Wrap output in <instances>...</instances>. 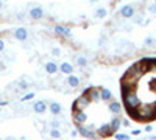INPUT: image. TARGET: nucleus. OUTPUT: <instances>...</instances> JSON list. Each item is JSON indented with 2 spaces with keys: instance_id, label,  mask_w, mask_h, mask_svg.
Instances as JSON below:
<instances>
[{
  "instance_id": "17",
  "label": "nucleus",
  "mask_w": 156,
  "mask_h": 140,
  "mask_svg": "<svg viewBox=\"0 0 156 140\" xmlns=\"http://www.w3.org/2000/svg\"><path fill=\"white\" fill-rule=\"evenodd\" d=\"M108 108H109V111L112 112V114H120L122 112V104L119 103V101H109V104H108Z\"/></svg>"
},
{
  "instance_id": "34",
  "label": "nucleus",
  "mask_w": 156,
  "mask_h": 140,
  "mask_svg": "<svg viewBox=\"0 0 156 140\" xmlns=\"http://www.w3.org/2000/svg\"><path fill=\"white\" fill-rule=\"evenodd\" d=\"M151 72H156V61H153V67H151Z\"/></svg>"
},
{
  "instance_id": "11",
  "label": "nucleus",
  "mask_w": 156,
  "mask_h": 140,
  "mask_svg": "<svg viewBox=\"0 0 156 140\" xmlns=\"http://www.w3.org/2000/svg\"><path fill=\"white\" fill-rule=\"evenodd\" d=\"M45 72L48 75H55V73L59 72V66L56 64V62H53V61H48V62H45Z\"/></svg>"
},
{
  "instance_id": "5",
  "label": "nucleus",
  "mask_w": 156,
  "mask_h": 140,
  "mask_svg": "<svg viewBox=\"0 0 156 140\" xmlns=\"http://www.w3.org/2000/svg\"><path fill=\"white\" fill-rule=\"evenodd\" d=\"M78 132H80L83 137H86V138H97L98 137V134L95 131H92L90 128H86V126H83V125L78 126Z\"/></svg>"
},
{
  "instance_id": "30",
  "label": "nucleus",
  "mask_w": 156,
  "mask_h": 140,
  "mask_svg": "<svg viewBox=\"0 0 156 140\" xmlns=\"http://www.w3.org/2000/svg\"><path fill=\"white\" fill-rule=\"evenodd\" d=\"M0 52H5V41L0 39Z\"/></svg>"
},
{
  "instance_id": "28",
  "label": "nucleus",
  "mask_w": 156,
  "mask_h": 140,
  "mask_svg": "<svg viewBox=\"0 0 156 140\" xmlns=\"http://www.w3.org/2000/svg\"><path fill=\"white\" fill-rule=\"evenodd\" d=\"M16 19H17V20H23V19H25V12H23V11H19L17 14H16Z\"/></svg>"
},
{
  "instance_id": "7",
  "label": "nucleus",
  "mask_w": 156,
  "mask_h": 140,
  "mask_svg": "<svg viewBox=\"0 0 156 140\" xmlns=\"http://www.w3.org/2000/svg\"><path fill=\"white\" fill-rule=\"evenodd\" d=\"M12 36H14L17 41L23 42V41H27V39H28V30H27V28H23V27H19V28L14 30Z\"/></svg>"
},
{
  "instance_id": "14",
  "label": "nucleus",
  "mask_w": 156,
  "mask_h": 140,
  "mask_svg": "<svg viewBox=\"0 0 156 140\" xmlns=\"http://www.w3.org/2000/svg\"><path fill=\"white\" fill-rule=\"evenodd\" d=\"M48 109L53 115H59V114L62 112V106L58 103V101H51V103L48 104Z\"/></svg>"
},
{
  "instance_id": "38",
  "label": "nucleus",
  "mask_w": 156,
  "mask_h": 140,
  "mask_svg": "<svg viewBox=\"0 0 156 140\" xmlns=\"http://www.w3.org/2000/svg\"><path fill=\"white\" fill-rule=\"evenodd\" d=\"M151 138H156V135H153V137H151Z\"/></svg>"
},
{
  "instance_id": "27",
  "label": "nucleus",
  "mask_w": 156,
  "mask_h": 140,
  "mask_svg": "<svg viewBox=\"0 0 156 140\" xmlns=\"http://www.w3.org/2000/svg\"><path fill=\"white\" fill-rule=\"evenodd\" d=\"M51 55H53V56H61V48L59 47H53V48H51Z\"/></svg>"
},
{
  "instance_id": "25",
  "label": "nucleus",
  "mask_w": 156,
  "mask_h": 140,
  "mask_svg": "<svg viewBox=\"0 0 156 140\" xmlns=\"http://www.w3.org/2000/svg\"><path fill=\"white\" fill-rule=\"evenodd\" d=\"M34 98V92H30V94H25L22 98H20V101H30V100H33Z\"/></svg>"
},
{
  "instance_id": "3",
  "label": "nucleus",
  "mask_w": 156,
  "mask_h": 140,
  "mask_svg": "<svg viewBox=\"0 0 156 140\" xmlns=\"http://www.w3.org/2000/svg\"><path fill=\"white\" fill-rule=\"evenodd\" d=\"M119 14H120V17H123V19H133V16L136 14L134 6H133V5H123V6L119 9Z\"/></svg>"
},
{
  "instance_id": "35",
  "label": "nucleus",
  "mask_w": 156,
  "mask_h": 140,
  "mask_svg": "<svg viewBox=\"0 0 156 140\" xmlns=\"http://www.w3.org/2000/svg\"><path fill=\"white\" fill-rule=\"evenodd\" d=\"M89 2H90V3H97V2H98V0H89Z\"/></svg>"
},
{
  "instance_id": "22",
  "label": "nucleus",
  "mask_w": 156,
  "mask_h": 140,
  "mask_svg": "<svg viewBox=\"0 0 156 140\" xmlns=\"http://www.w3.org/2000/svg\"><path fill=\"white\" fill-rule=\"evenodd\" d=\"M144 42H145V47H147V48H151V47L156 45V37H154V36H147Z\"/></svg>"
},
{
  "instance_id": "21",
  "label": "nucleus",
  "mask_w": 156,
  "mask_h": 140,
  "mask_svg": "<svg viewBox=\"0 0 156 140\" xmlns=\"http://www.w3.org/2000/svg\"><path fill=\"white\" fill-rule=\"evenodd\" d=\"M75 62L78 67H86L87 66V58L86 56H76L75 58Z\"/></svg>"
},
{
  "instance_id": "19",
  "label": "nucleus",
  "mask_w": 156,
  "mask_h": 140,
  "mask_svg": "<svg viewBox=\"0 0 156 140\" xmlns=\"http://www.w3.org/2000/svg\"><path fill=\"white\" fill-rule=\"evenodd\" d=\"M28 87H30V81H27V78H22L17 83V89H19V90H27Z\"/></svg>"
},
{
  "instance_id": "36",
  "label": "nucleus",
  "mask_w": 156,
  "mask_h": 140,
  "mask_svg": "<svg viewBox=\"0 0 156 140\" xmlns=\"http://www.w3.org/2000/svg\"><path fill=\"white\" fill-rule=\"evenodd\" d=\"M3 8V2H2V0H0V9H2Z\"/></svg>"
},
{
  "instance_id": "29",
  "label": "nucleus",
  "mask_w": 156,
  "mask_h": 140,
  "mask_svg": "<svg viewBox=\"0 0 156 140\" xmlns=\"http://www.w3.org/2000/svg\"><path fill=\"white\" fill-rule=\"evenodd\" d=\"M115 138L117 140H128V135L126 134H115Z\"/></svg>"
},
{
  "instance_id": "12",
  "label": "nucleus",
  "mask_w": 156,
  "mask_h": 140,
  "mask_svg": "<svg viewBox=\"0 0 156 140\" xmlns=\"http://www.w3.org/2000/svg\"><path fill=\"white\" fill-rule=\"evenodd\" d=\"M73 69H75V67L70 64V62H66V61L59 64V72L64 73V75H72V73H73Z\"/></svg>"
},
{
  "instance_id": "15",
  "label": "nucleus",
  "mask_w": 156,
  "mask_h": 140,
  "mask_svg": "<svg viewBox=\"0 0 156 140\" xmlns=\"http://www.w3.org/2000/svg\"><path fill=\"white\" fill-rule=\"evenodd\" d=\"M100 89H101V87H90V89H89L87 95H89V98L92 100V101L101 100V98H100Z\"/></svg>"
},
{
  "instance_id": "18",
  "label": "nucleus",
  "mask_w": 156,
  "mask_h": 140,
  "mask_svg": "<svg viewBox=\"0 0 156 140\" xmlns=\"http://www.w3.org/2000/svg\"><path fill=\"white\" fill-rule=\"evenodd\" d=\"M109 125H111V128H112V129H114V132H115L117 129L120 128V125H122V118H120V117H114V118L111 120V123H109Z\"/></svg>"
},
{
  "instance_id": "6",
  "label": "nucleus",
  "mask_w": 156,
  "mask_h": 140,
  "mask_svg": "<svg viewBox=\"0 0 156 140\" xmlns=\"http://www.w3.org/2000/svg\"><path fill=\"white\" fill-rule=\"evenodd\" d=\"M28 16L33 19V20H39L44 17V9L41 6H31L30 11H28Z\"/></svg>"
},
{
  "instance_id": "13",
  "label": "nucleus",
  "mask_w": 156,
  "mask_h": 140,
  "mask_svg": "<svg viewBox=\"0 0 156 140\" xmlns=\"http://www.w3.org/2000/svg\"><path fill=\"white\" fill-rule=\"evenodd\" d=\"M112 132H114V129L111 128V125H109V123L101 125V126H100V129H98V135H101V137H108V135H111Z\"/></svg>"
},
{
  "instance_id": "2",
  "label": "nucleus",
  "mask_w": 156,
  "mask_h": 140,
  "mask_svg": "<svg viewBox=\"0 0 156 140\" xmlns=\"http://www.w3.org/2000/svg\"><path fill=\"white\" fill-rule=\"evenodd\" d=\"M90 100L87 94H81L80 97H78L75 101H73V111H84L89 104H90Z\"/></svg>"
},
{
  "instance_id": "31",
  "label": "nucleus",
  "mask_w": 156,
  "mask_h": 140,
  "mask_svg": "<svg viewBox=\"0 0 156 140\" xmlns=\"http://www.w3.org/2000/svg\"><path fill=\"white\" fill-rule=\"evenodd\" d=\"M122 125H123V126H129V120H128V118H123V120H122Z\"/></svg>"
},
{
  "instance_id": "1",
  "label": "nucleus",
  "mask_w": 156,
  "mask_h": 140,
  "mask_svg": "<svg viewBox=\"0 0 156 140\" xmlns=\"http://www.w3.org/2000/svg\"><path fill=\"white\" fill-rule=\"evenodd\" d=\"M123 101L128 108V111H133V109H137L140 106V100L137 97V94L134 90H126L123 92Z\"/></svg>"
},
{
  "instance_id": "20",
  "label": "nucleus",
  "mask_w": 156,
  "mask_h": 140,
  "mask_svg": "<svg viewBox=\"0 0 156 140\" xmlns=\"http://www.w3.org/2000/svg\"><path fill=\"white\" fill-rule=\"evenodd\" d=\"M48 135H50L51 138H61V137H62V134H61L59 128H50V131H48Z\"/></svg>"
},
{
  "instance_id": "26",
  "label": "nucleus",
  "mask_w": 156,
  "mask_h": 140,
  "mask_svg": "<svg viewBox=\"0 0 156 140\" xmlns=\"http://www.w3.org/2000/svg\"><path fill=\"white\" fill-rule=\"evenodd\" d=\"M147 9H148V12H151V14H154L156 12V2H151L148 6H147Z\"/></svg>"
},
{
  "instance_id": "10",
  "label": "nucleus",
  "mask_w": 156,
  "mask_h": 140,
  "mask_svg": "<svg viewBox=\"0 0 156 140\" xmlns=\"http://www.w3.org/2000/svg\"><path fill=\"white\" fill-rule=\"evenodd\" d=\"M66 83H67L72 89H76V87H80V86H81V78L72 73V75H69V78L66 80Z\"/></svg>"
},
{
  "instance_id": "32",
  "label": "nucleus",
  "mask_w": 156,
  "mask_h": 140,
  "mask_svg": "<svg viewBox=\"0 0 156 140\" xmlns=\"http://www.w3.org/2000/svg\"><path fill=\"white\" fill-rule=\"evenodd\" d=\"M9 103H8V101L6 100H2V101H0V106H8Z\"/></svg>"
},
{
  "instance_id": "9",
  "label": "nucleus",
  "mask_w": 156,
  "mask_h": 140,
  "mask_svg": "<svg viewBox=\"0 0 156 140\" xmlns=\"http://www.w3.org/2000/svg\"><path fill=\"white\" fill-rule=\"evenodd\" d=\"M47 109H48V106H47V103H45L44 100H37V101H34V103H33V111L36 114H44Z\"/></svg>"
},
{
  "instance_id": "33",
  "label": "nucleus",
  "mask_w": 156,
  "mask_h": 140,
  "mask_svg": "<svg viewBox=\"0 0 156 140\" xmlns=\"http://www.w3.org/2000/svg\"><path fill=\"white\" fill-rule=\"evenodd\" d=\"M131 134H133V135H139V134H140V131H139V129H134Z\"/></svg>"
},
{
  "instance_id": "37",
  "label": "nucleus",
  "mask_w": 156,
  "mask_h": 140,
  "mask_svg": "<svg viewBox=\"0 0 156 140\" xmlns=\"http://www.w3.org/2000/svg\"><path fill=\"white\" fill-rule=\"evenodd\" d=\"M3 67V64H2V61H0V69H2Z\"/></svg>"
},
{
  "instance_id": "23",
  "label": "nucleus",
  "mask_w": 156,
  "mask_h": 140,
  "mask_svg": "<svg viewBox=\"0 0 156 140\" xmlns=\"http://www.w3.org/2000/svg\"><path fill=\"white\" fill-rule=\"evenodd\" d=\"M106 16H108L106 8H98V9L95 11V17H97V19H105Z\"/></svg>"
},
{
  "instance_id": "4",
  "label": "nucleus",
  "mask_w": 156,
  "mask_h": 140,
  "mask_svg": "<svg viewBox=\"0 0 156 140\" xmlns=\"http://www.w3.org/2000/svg\"><path fill=\"white\" fill-rule=\"evenodd\" d=\"M53 31H55V34H58V36H61V37H70V36H72L70 28L66 27V25H55Z\"/></svg>"
},
{
  "instance_id": "8",
  "label": "nucleus",
  "mask_w": 156,
  "mask_h": 140,
  "mask_svg": "<svg viewBox=\"0 0 156 140\" xmlns=\"http://www.w3.org/2000/svg\"><path fill=\"white\" fill-rule=\"evenodd\" d=\"M73 121L80 126V125H84L87 121V115L84 111H73Z\"/></svg>"
},
{
  "instance_id": "24",
  "label": "nucleus",
  "mask_w": 156,
  "mask_h": 140,
  "mask_svg": "<svg viewBox=\"0 0 156 140\" xmlns=\"http://www.w3.org/2000/svg\"><path fill=\"white\" fill-rule=\"evenodd\" d=\"M133 22H134L136 25H144V23H145L144 16H142V14H137V16L134 14V16H133Z\"/></svg>"
},
{
  "instance_id": "16",
  "label": "nucleus",
  "mask_w": 156,
  "mask_h": 140,
  "mask_svg": "<svg viewBox=\"0 0 156 140\" xmlns=\"http://www.w3.org/2000/svg\"><path fill=\"white\" fill-rule=\"evenodd\" d=\"M100 98L103 101H111L112 100V92L109 90L108 87H101L100 89Z\"/></svg>"
}]
</instances>
